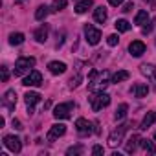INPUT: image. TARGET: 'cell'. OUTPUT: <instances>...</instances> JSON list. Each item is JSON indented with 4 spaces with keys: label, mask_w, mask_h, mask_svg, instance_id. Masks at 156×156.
<instances>
[{
    "label": "cell",
    "mask_w": 156,
    "mask_h": 156,
    "mask_svg": "<svg viewBox=\"0 0 156 156\" xmlns=\"http://www.w3.org/2000/svg\"><path fill=\"white\" fill-rule=\"evenodd\" d=\"M75 129H77V132H79L81 136H87V134L92 132V123L87 121L85 118H79V119L75 121Z\"/></svg>",
    "instance_id": "10"
},
{
    "label": "cell",
    "mask_w": 156,
    "mask_h": 156,
    "mask_svg": "<svg viewBox=\"0 0 156 156\" xmlns=\"http://www.w3.org/2000/svg\"><path fill=\"white\" fill-rule=\"evenodd\" d=\"M4 145L11 152H20V149H22V143L17 136H4Z\"/></svg>",
    "instance_id": "9"
},
{
    "label": "cell",
    "mask_w": 156,
    "mask_h": 156,
    "mask_svg": "<svg viewBox=\"0 0 156 156\" xmlns=\"http://www.w3.org/2000/svg\"><path fill=\"white\" fill-rule=\"evenodd\" d=\"M121 11H125V13H129V11H132V2H129V4H125Z\"/></svg>",
    "instance_id": "35"
},
{
    "label": "cell",
    "mask_w": 156,
    "mask_h": 156,
    "mask_svg": "<svg viewBox=\"0 0 156 156\" xmlns=\"http://www.w3.org/2000/svg\"><path fill=\"white\" fill-rule=\"evenodd\" d=\"M107 77H108V73H107V72H103V73H99V79H96V70H92V73H90V85H88V88H90L92 92H103V88L108 85Z\"/></svg>",
    "instance_id": "1"
},
{
    "label": "cell",
    "mask_w": 156,
    "mask_h": 156,
    "mask_svg": "<svg viewBox=\"0 0 156 156\" xmlns=\"http://www.w3.org/2000/svg\"><path fill=\"white\" fill-rule=\"evenodd\" d=\"M114 26H116V30H118V31H123V33L130 30V24H129L125 19H119V20H116V24H114Z\"/></svg>",
    "instance_id": "27"
},
{
    "label": "cell",
    "mask_w": 156,
    "mask_h": 156,
    "mask_svg": "<svg viewBox=\"0 0 156 156\" xmlns=\"http://www.w3.org/2000/svg\"><path fill=\"white\" fill-rule=\"evenodd\" d=\"M64 132H66V125H62V123H55V125L50 129V132H48V141H53V140L61 138Z\"/></svg>",
    "instance_id": "11"
},
{
    "label": "cell",
    "mask_w": 156,
    "mask_h": 156,
    "mask_svg": "<svg viewBox=\"0 0 156 156\" xmlns=\"http://www.w3.org/2000/svg\"><path fill=\"white\" fill-rule=\"evenodd\" d=\"M2 105H4L8 110H15V107H17V94H15V90H8V92L4 94Z\"/></svg>",
    "instance_id": "8"
},
{
    "label": "cell",
    "mask_w": 156,
    "mask_h": 156,
    "mask_svg": "<svg viewBox=\"0 0 156 156\" xmlns=\"http://www.w3.org/2000/svg\"><path fill=\"white\" fill-rule=\"evenodd\" d=\"M127 110H129V105L127 103H121L119 107H118V110H116V114H114V118L119 121V119H123L125 116H127Z\"/></svg>",
    "instance_id": "25"
},
{
    "label": "cell",
    "mask_w": 156,
    "mask_h": 156,
    "mask_svg": "<svg viewBox=\"0 0 156 156\" xmlns=\"http://www.w3.org/2000/svg\"><path fill=\"white\" fill-rule=\"evenodd\" d=\"M125 79H129V72L127 70H119V72H116L112 75V83H121Z\"/></svg>",
    "instance_id": "24"
},
{
    "label": "cell",
    "mask_w": 156,
    "mask_h": 156,
    "mask_svg": "<svg viewBox=\"0 0 156 156\" xmlns=\"http://www.w3.org/2000/svg\"><path fill=\"white\" fill-rule=\"evenodd\" d=\"M66 0H55L53 2V6H51V11H61V9H64L66 8Z\"/></svg>",
    "instance_id": "29"
},
{
    "label": "cell",
    "mask_w": 156,
    "mask_h": 156,
    "mask_svg": "<svg viewBox=\"0 0 156 156\" xmlns=\"http://www.w3.org/2000/svg\"><path fill=\"white\" fill-rule=\"evenodd\" d=\"M11 125H13V129H17V130H20V129H22V125H20V121H19V119H13V121H11Z\"/></svg>",
    "instance_id": "34"
},
{
    "label": "cell",
    "mask_w": 156,
    "mask_h": 156,
    "mask_svg": "<svg viewBox=\"0 0 156 156\" xmlns=\"http://www.w3.org/2000/svg\"><path fill=\"white\" fill-rule=\"evenodd\" d=\"M110 103V96L105 94V92H98L96 96L90 98V105H92V110L94 112H99L103 107H107Z\"/></svg>",
    "instance_id": "4"
},
{
    "label": "cell",
    "mask_w": 156,
    "mask_h": 156,
    "mask_svg": "<svg viewBox=\"0 0 156 156\" xmlns=\"http://www.w3.org/2000/svg\"><path fill=\"white\" fill-rule=\"evenodd\" d=\"M108 4H110V6H116V8H118L119 4H123V0H108Z\"/></svg>",
    "instance_id": "36"
},
{
    "label": "cell",
    "mask_w": 156,
    "mask_h": 156,
    "mask_svg": "<svg viewBox=\"0 0 156 156\" xmlns=\"http://www.w3.org/2000/svg\"><path fill=\"white\" fill-rule=\"evenodd\" d=\"M17 2H19V4H20V2H24V0H17Z\"/></svg>",
    "instance_id": "39"
},
{
    "label": "cell",
    "mask_w": 156,
    "mask_h": 156,
    "mask_svg": "<svg viewBox=\"0 0 156 156\" xmlns=\"http://www.w3.org/2000/svg\"><path fill=\"white\" fill-rule=\"evenodd\" d=\"M107 42H108V46H116V44L119 42V39H118V35H108Z\"/></svg>",
    "instance_id": "31"
},
{
    "label": "cell",
    "mask_w": 156,
    "mask_h": 156,
    "mask_svg": "<svg viewBox=\"0 0 156 156\" xmlns=\"http://www.w3.org/2000/svg\"><path fill=\"white\" fill-rule=\"evenodd\" d=\"M85 37H87V42H88V44L96 46V44L101 41V31H99L98 28H94L92 24H87V26H85Z\"/></svg>",
    "instance_id": "6"
},
{
    "label": "cell",
    "mask_w": 156,
    "mask_h": 156,
    "mask_svg": "<svg viewBox=\"0 0 156 156\" xmlns=\"http://www.w3.org/2000/svg\"><path fill=\"white\" fill-rule=\"evenodd\" d=\"M92 154H103V147H101V145H96V147L92 149Z\"/></svg>",
    "instance_id": "33"
},
{
    "label": "cell",
    "mask_w": 156,
    "mask_h": 156,
    "mask_svg": "<svg viewBox=\"0 0 156 156\" xmlns=\"http://www.w3.org/2000/svg\"><path fill=\"white\" fill-rule=\"evenodd\" d=\"M129 51H130L132 57H141V55L145 53V44H143L141 41H132V42L129 44Z\"/></svg>",
    "instance_id": "12"
},
{
    "label": "cell",
    "mask_w": 156,
    "mask_h": 156,
    "mask_svg": "<svg viewBox=\"0 0 156 156\" xmlns=\"http://www.w3.org/2000/svg\"><path fill=\"white\" fill-rule=\"evenodd\" d=\"M94 20L99 22V24H103V22L107 20V9H105L103 6H99V8L94 9Z\"/></svg>",
    "instance_id": "16"
},
{
    "label": "cell",
    "mask_w": 156,
    "mask_h": 156,
    "mask_svg": "<svg viewBox=\"0 0 156 156\" xmlns=\"http://www.w3.org/2000/svg\"><path fill=\"white\" fill-rule=\"evenodd\" d=\"M33 66H35V59L33 57H20L15 62V75H24Z\"/></svg>",
    "instance_id": "3"
},
{
    "label": "cell",
    "mask_w": 156,
    "mask_h": 156,
    "mask_svg": "<svg viewBox=\"0 0 156 156\" xmlns=\"http://www.w3.org/2000/svg\"><path fill=\"white\" fill-rule=\"evenodd\" d=\"M152 81H154V87H156V75H154V77H152Z\"/></svg>",
    "instance_id": "38"
},
{
    "label": "cell",
    "mask_w": 156,
    "mask_h": 156,
    "mask_svg": "<svg viewBox=\"0 0 156 156\" xmlns=\"http://www.w3.org/2000/svg\"><path fill=\"white\" fill-rule=\"evenodd\" d=\"M140 143H141V147H143L149 154H154V152H156V147H154V143H152L151 140H140Z\"/></svg>",
    "instance_id": "28"
},
{
    "label": "cell",
    "mask_w": 156,
    "mask_h": 156,
    "mask_svg": "<svg viewBox=\"0 0 156 156\" xmlns=\"http://www.w3.org/2000/svg\"><path fill=\"white\" fill-rule=\"evenodd\" d=\"M92 6H94L92 0H81V2L75 6V13H79V15H81V13H87Z\"/></svg>",
    "instance_id": "19"
},
{
    "label": "cell",
    "mask_w": 156,
    "mask_h": 156,
    "mask_svg": "<svg viewBox=\"0 0 156 156\" xmlns=\"http://www.w3.org/2000/svg\"><path fill=\"white\" fill-rule=\"evenodd\" d=\"M48 13H50V8L48 6H39L37 11H35V19L37 20H44L48 17Z\"/></svg>",
    "instance_id": "23"
},
{
    "label": "cell",
    "mask_w": 156,
    "mask_h": 156,
    "mask_svg": "<svg viewBox=\"0 0 156 156\" xmlns=\"http://www.w3.org/2000/svg\"><path fill=\"white\" fill-rule=\"evenodd\" d=\"M24 101H26V105H28V112L31 114L33 105H37V103L41 101V94H37V92H28V94L24 96Z\"/></svg>",
    "instance_id": "13"
},
{
    "label": "cell",
    "mask_w": 156,
    "mask_h": 156,
    "mask_svg": "<svg viewBox=\"0 0 156 156\" xmlns=\"http://www.w3.org/2000/svg\"><path fill=\"white\" fill-rule=\"evenodd\" d=\"M22 85H24V87H41V85H42V75H41V72L31 70V72H30V75H26V77H24Z\"/></svg>",
    "instance_id": "7"
},
{
    "label": "cell",
    "mask_w": 156,
    "mask_h": 156,
    "mask_svg": "<svg viewBox=\"0 0 156 156\" xmlns=\"http://www.w3.org/2000/svg\"><path fill=\"white\" fill-rule=\"evenodd\" d=\"M134 24H138V26H143V24H149V13H147L145 9H141V11H138V13H136V19H134Z\"/></svg>",
    "instance_id": "20"
},
{
    "label": "cell",
    "mask_w": 156,
    "mask_h": 156,
    "mask_svg": "<svg viewBox=\"0 0 156 156\" xmlns=\"http://www.w3.org/2000/svg\"><path fill=\"white\" fill-rule=\"evenodd\" d=\"M140 70H141V73H143V75L151 77V79L156 75V68H154L152 64H141V66H140Z\"/></svg>",
    "instance_id": "22"
},
{
    "label": "cell",
    "mask_w": 156,
    "mask_h": 156,
    "mask_svg": "<svg viewBox=\"0 0 156 156\" xmlns=\"http://www.w3.org/2000/svg\"><path fill=\"white\" fill-rule=\"evenodd\" d=\"M73 110V103H61L53 108V118L55 119H68L72 116Z\"/></svg>",
    "instance_id": "5"
},
{
    "label": "cell",
    "mask_w": 156,
    "mask_h": 156,
    "mask_svg": "<svg viewBox=\"0 0 156 156\" xmlns=\"http://www.w3.org/2000/svg\"><path fill=\"white\" fill-rule=\"evenodd\" d=\"M154 140H156V132H154Z\"/></svg>",
    "instance_id": "40"
},
{
    "label": "cell",
    "mask_w": 156,
    "mask_h": 156,
    "mask_svg": "<svg viewBox=\"0 0 156 156\" xmlns=\"http://www.w3.org/2000/svg\"><path fill=\"white\" fill-rule=\"evenodd\" d=\"M83 152V147L81 145H77V147H70L68 151H66V154L68 156H73V154H81Z\"/></svg>",
    "instance_id": "30"
},
{
    "label": "cell",
    "mask_w": 156,
    "mask_h": 156,
    "mask_svg": "<svg viewBox=\"0 0 156 156\" xmlns=\"http://www.w3.org/2000/svg\"><path fill=\"white\" fill-rule=\"evenodd\" d=\"M141 138L140 136H132V138H129V141H127V145H125V152H129V154H132L134 151H136V147H138V141H140Z\"/></svg>",
    "instance_id": "18"
},
{
    "label": "cell",
    "mask_w": 156,
    "mask_h": 156,
    "mask_svg": "<svg viewBox=\"0 0 156 156\" xmlns=\"http://www.w3.org/2000/svg\"><path fill=\"white\" fill-rule=\"evenodd\" d=\"M48 70H50L53 75H61V73L66 72V64H64V62H59V61H51V62L48 64Z\"/></svg>",
    "instance_id": "14"
},
{
    "label": "cell",
    "mask_w": 156,
    "mask_h": 156,
    "mask_svg": "<svg viewBox=\"0 0 156 156\" xmlns=\"http://www.w3.org/2000/svg\"><path fill=\"white\" fill-rule=\"evenodd\" d=\"M145 4H151L152 8H156V2H154V0H145Z\"/></svg>",
    "instance_id": "37"
},
{
    "label": "cell",
    "mask_w": 156,
    "mask_h": 156,
    "mask_svg": "<svg viewBox=\"0 0 156 156\" xmlns=\"http://www.w3.org/2000/svg\"><path fill=\"white\" fill-rule=\"evenodd\" d=\"M0 70H2V81L6 83V81L9 79V73H8V68H6V66H2V68H0Z\"/></svg>",
    "instance_id": "32"
},
{
    "label": "cell",
    "mask_w": 156,
    "mask_h": 156,
    "mask_svg": "<svg viewBox=\"0 0 156 156\" xmlns=\"http://www.w3.org/2000/svg\"><path fill=\"white\" fill-rule=\"evenodd\" d=\"M22 42H24V33H11V35H9V44L19 46V44H22Z\"/></svg>",
    "instance_id": "26"
},
{
    "label": "cell",
    "mask_w": 156,
    "mask_h": 156,
    "mask_svg": "<svg viewBox=\"0 0 156 156\" xmlns=\"http://www.w3.org/2000/svg\"><path fill=\"white\" fill-rule=\"evenodd\" d=\"M129 123H123V125H118V129H114L112 132H110V136H108V145L110 147H116V145H119L121 143V140H123V136H125V132L129 130Z\"/></svg>",
    "instance_id": "2"
},
{
    "label": "cell",
    "mask_w": 156,
    "mask_h": 156,
    "mask_svg": "<svg viewBox=\"0 0 156 156\" xmlns=\"http://www.w3.org/2000/svg\"><path fill=\"white\" fill-rule=\"evenodd\" d=\"M35 39H37V42H46V39H48V26L46 24L35 31Z\"/></svg>",
    "instance_id": "21"
},
{
    "label": "cell",
    "mask_w": 156,
    "mask_h": 156,
    "mask_svg": "<svg viewBox=\"0 0 156 156\" xmlns=\"http://www.w3.org/2000/svg\"><path fill=\"white\" fill-rule=\"evenodd\" d=\"M130 92H132L136 98H145V96L149 94V87H147V85H134Z\"/></svg>",
    "instance_id": "17"
},
{
    "label": "cell",
    "mask_w": 156,
    "mask_h": 156,
    "mask_svg": "<svg viewBox=\"0 0 156 156\" xmlns=\"http://www.w3.org/2000/svg\"><path fill=\"white\" fill-rule=\"evenodd\" d=\"M156 121V110H152V112H147V116L143 118V121H141V125H140V129L141 130H147L152 123Z\"/></svg>",
    "instance_id": "15"
}]
</instances>
